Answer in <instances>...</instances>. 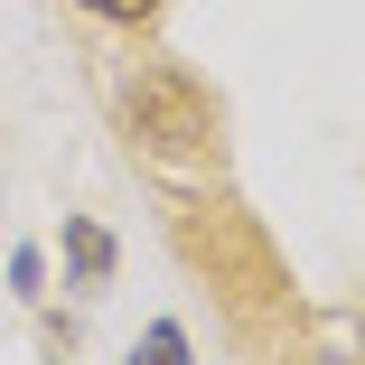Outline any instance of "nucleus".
I'll return each mask as SVG.
<instances>
[{
    "instance_id": "nucleus-1",
    "label": "nucleus",
    "mask_w": 365,
    "mask_h": 365,
    "mask_svg": "<svg viewBox=\"0 0 365 365\" xmlns=\"http://www.w3.org/2000/svg\"><path fill=\"white\" fill-rule=\"evenodd\" d=\"M122 131H131V150H150V160H215V140H225V113H215V94L187 76L178 56H140L122 94H113Z\"/></svg>"
},
{
    "instance_id": "nucleus-2",
    "label": "nucleus",
    "mask_w": 365,
    "mask_h": 365,
    "mask_svg": "<svg viewBox=\"0 0 365 365\" xmlns=\"http://www.w3.org/2000/svg\"><path fill=\"white\" fill-rule=\"evenodd\" d=\"M66 262H76V281H113V235L94 215H66Z\"/></svg>"
},
{
    "instance_id": "nucleus-3",
    "label": "nucleus",
    "mask_w": 365,
    "mask_h": 365,
    "mask_svg": "<svg viewBox=\"0 0 365 365\" xmlns=\"http://www.w3.org/2000/svg\"><path fill=\"white\" fill-rule=\"evenodd\" d=\"M309 365H365V319H328L319 328V356Z\"/></svg>"
},
{
    "instance_id": "nucleus-4",
    "label": "nucleus",
    "mask_w": 365,
    "mask_h": 365,
    "mask_svg": "<svg viewBox=\"0 0 365 365\" xmlns=\"http://www.w3.org/2000/svg\"><path fill=\"white\" fill-rule=\"evenodd\" d=\"M131 365H187V328L178 319H150V337L131 346Z\"/></svg>"
},
{
    "instance_id": "nucleus-5",
    "label": "nucleus",
    "mask_w": 365,
    "mask_h": 365,
    "mask_svg": "<svg viewBox=\"0 0 365 365\" xmlns=\"http://www.w3.org/2000/svg\"><path fill=\"white\" fill-rule=\"evenodd\" d=\"M76 10H94V19H122V29H140V19H160L169 0H76Z\"/></svg>"
}]
</instances>
